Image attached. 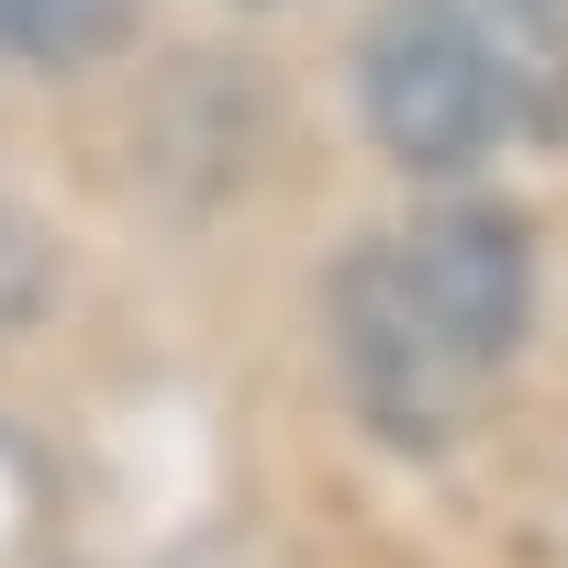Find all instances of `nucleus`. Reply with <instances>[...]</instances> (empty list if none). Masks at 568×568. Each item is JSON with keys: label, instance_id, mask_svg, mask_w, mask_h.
I'll use <instances>...</instances> for the list:
<instances>
[{"label": "nucleus", "instance_id": "4", "mask_svg": "<svg viewBox=\"0 0 568 568\" xmlns=\"http://www.w3.org/2000/svg\"><path fill=\"white\" fill-rule=\"evenodd\" d=\"M234 12H278V0H234Z\"/></svg>", "mask_w": 568, "mask_h": 568}, {"label": "nucleus", "instance_id": "1", "mask_svg": "<svg viewBox=\"0 0 568 568\" xmlns=\"http://www.w3.org/2000/svg\"><path fill=\"white\" fill-rule=\"evenodd\" d=\"M368 145L413 179H468L501 145L568 134V0H379L357 45Z\"/></svg>", "mask_w": 568, "mask_h": 568}, {"label": "nucleus", "instance_id": "2", "mask_svg": "<svg viewBox=\"0 0 568 568\" xmlns=\"http://www.w3.org/2000/svg\"><path fill=\"white\" fill-rule=\"evenodd\" d=\"M324 335H335V379H346L357 424L390 435V446H413V457L457 446V435L479 424L490 379H501V357L446 313V291L413 267L402 234H368V245L335 256V278H324Z\"/></svg>", "mask_w": 568, "mask_h": 568}, {"label": "nucleus", "instance_id": "3", "mask_svg": "<svg viewBox=\"0 0 568 568\" xmlns=\"http://www.w3.org/2000/svg\"><path fill=\"white\" fill-rule=\"evenodd\" d=\"M145 0H0V68H101L134 45Z\"/></svg>", "mask_w": 568, "mask_h": 568}]
</instances>
